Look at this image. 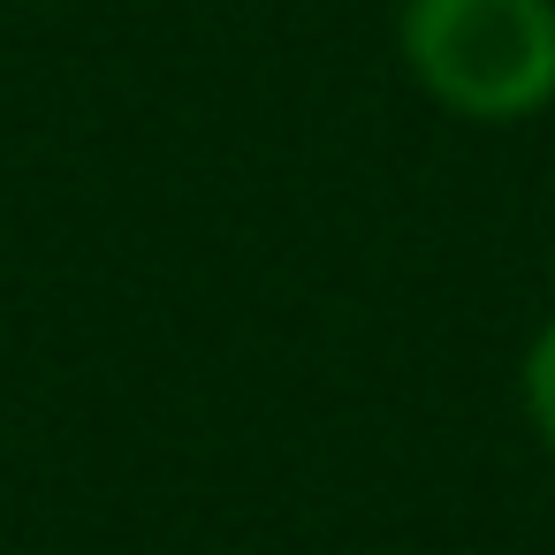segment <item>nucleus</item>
<instances>
[{
    "instance_id": "f257e3e1",
    "label": "nucleus",
    "mask_w": 555,
    "mask_h": 555,
    "mask_svg": "<svg viewBox=\"0 0 555 555\" xmlns=\"http://www.w3.org/2000/svg\"><path fill=\"white\" fill-rule=\"evenodd\" d=\"M403 54L441 107L517 122L555 100V0H411Z\"/></svg>"
},
{
    "instance_id": "f03ea898",
    "label": "nucleus",
    "mask_w": 555,
    "mask_h": 555,
    "mask_svg": "<svg viewBox=\"0 0 555 555\" xmlns=\"http://www.w3.org/2000/svg\"><path fill=\"white\" fill-rule=\"evenodd\" d=\"M525 403H532V418H540V434H547V449H555V327L532 343V358H525Z\"/></svg>"
}]
</instances>
